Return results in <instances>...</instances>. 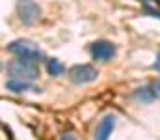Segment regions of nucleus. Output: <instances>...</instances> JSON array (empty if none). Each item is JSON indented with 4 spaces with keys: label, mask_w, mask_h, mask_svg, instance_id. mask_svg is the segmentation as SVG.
I'll use <instances>...</instances> for the list:
<instances>
[{
    "label": "nucleus",
    "mask_w": 160,
    "mask_h": 140,
    "mask_svg": "<svg viewBox=\"0 0 160 140\" xmlns=\"http://www.w3.org/2000/svg\"><path fill=\"white\" fill-rule=\"evenodd\" d=\"M143 2H147V0H143Z\"/></svg>",
    "instance_id": "14"
},
{
    "label": "nucleus",
    "mask_w": 160,
    "mask_h": 140,
    "mask_svg": "<svg viewBox=\"0 0 160 140\" xmlns=\"http://www.w3.org/2000/svg\"><path fill=\"white\" fill-rule=\"evenodd\" d=\"M97 77H99L97 69L89 64H78V65L71 67V71H69V79L75 84H89V82L97 80Z\"/></svg>",
    "instance_id": "4"
},
{
    "label": "nucleus",
    "mask_w": 160,
    "mask_h": 140,
    "mask_svg": "<svg viewBox=\"0 0 160 140\" xmlns=\"http://www.w3.org/2000/svg\"><path fill=\"white\" fill-rule=\"evenodd\" d=\"M132 97L138 103H153L158 97V93H157V88L155 86H143V88H138L136 92L132 93Z\"/></svg>",
    "instance_id": "8"
},
{
    "label": "nucleus",
    "mask_w": 160,
    "mask_h": 140,
    "mask_svg": "<svg viewBox=\"0 0 160 140\" xmlns=\"http://www.w3.org/2000/svg\"><path fill=\"white\" fill-rule=\"evenodd\" d=\"M6 90H9V92H13V93H22V92H28V90L39 92V88L32 86L28 80H19V79H9L6 82Z\"/></svg>",
    "instance_id": "7"
},
{
    "label": "nucleus",
    "mask_w": 160,
    "mask_h": 140,
    "mask_svg": "<svg viewBox=\"0 0 160 140\" xmlns=\"http://www.w3.org/2000/svg\"><path fill=\"white\" fill-rule=\"evenodd\" d=\"M60 140H77L75 138V135H71V133H65V135H62Z\"/></svg>",
    "instance_id": "11"
},
{
    "label": "nucleus",
    "mask_w": 160,
    "mask_h": 140,
    "mask_svg": "<svg viewBox=\"0 0 160 140\" xmlns=\"http://www.w3.org/2000/svg\"><path fill=\"white\" fill-rule=\"evenodd\" d=\"M158 2H160V0H158Z\"/></svg>",
    "instance_id": "15"
},
{
    "label": "nucleus",
    "mask_w": 160,
    "mask_h": 140,
    "mask_svg": "<svg viewBox=\"0 0 160 140\" xmlns=\"http://www.w3.org/2000/svg\"><path fill=\"white\" fill-rule=\"evenodd\" d=\"M155 88H157V90H158V92H160V80H158V82H157V84H155Z\"/></svg>",
    "instance_id": "13"
},
{
    "label": "nucleus",
    "mask_w": 160,
    "mask_h": 140,
    "mask_svg": "<svg viewBox=\"0 0 160 140\" xmlns=\"http://www.w3.org/2000/svg\"><path fill=\"white\" fill-rule=\"evenodd\" d=\"M89 54H91L93 60L108 62V60H112L116 56V45L110 43V41H104V39L95 41V43H91V47H89Z\"/></svg>",
    "instance_id": "5"
},
{
    "label": "nucleus",
    "mask_w": 160,
    "mask_h": 140,
    "mask_svg": "<svg viewBox=\"0 0 160 140\" xmlns=\"http://www.w3.org/2000/svg\"><path fill=\"white\" fill-rule=\"evenodd\" d=\"M155 69H157V71H160V52L157 54V62H155Z\"/></svg>",
    "instance_id": "12"
},
{
    "label": "nucleus",
    "mask_w": 160,
    "mask_h": 140,
    "mask_svg": "<svg viewBox=\"0 0 160 140\" xmlns=\"http://www.w3.org/2000/svg\"><path fill=\"white\" fill-rule=\"evenodd\" d=\"M145 13H147V15H151V17H158V19H160V11L153 9V8H149V6H145Z\"/></svg>",
    "instance_id": "10"
},
{
    "label": "nucleus",
    "mask_w": 160,
    "mask_h": 140,
    "mask_svg": "<svg viewBox=\"0 0 160 140\" xmlns=\"http://www.w3.org/2000/svg\"><path fill=\"white\" fill-rule=\"evenodd\" d=\"M8 50H9L13 56H17V58L28 60V62H36V64L43 58L41 50L34 45L32 41H28V39H17V41H11V43L8 45Z\"/></svg>",
    "instance_id": "2"
},
{
    "label": "nucleus",
    "mask_w": 160,
    "mask_h": 140,
    "mask_svg": "<svg viewBox=\"0 0 160 140\" xmlns=\"http://www.w3.org/2000/svg\"><path fill=\"white\" fill-rule=\"evenodd\" d=\"M17 13H19V19L24 24H34V23L39 21L41 8L34 0H19L17 2Z\"/></svg>",
    "instance_id": "3"
},
{
    "label": "nucleus",
    "mask_w": 160,
    "mask_h": 140,
    "mask_svg": "<svg viewBox=\"0 0 160 140\" xmlns=\"http://www.w3.org/2000/svg\"><path fill=\"white\" fill-rule=\"evenodd\" d=\"M45 65H47V73H48L50 77H60V75L65 71V65H63L58 58H48Z\"/></svg>",
    "instance_id": "9"
},
{
    "label": "nucleus",
    "mask_w": 160,
    "mask_h": 140,
    "mask_svg": "<svg viewBox=\"0 0 160 140\" xmlns=\"http://www.w3.org/2000/svg\"><path fill=\"white\" fill-rule=\"evenodd\" d=\"M8 71H9L11 79L28 80V82L34 80V79H38V75H39V69L36 67V62H28V60H22V58L13 60L8 65Z\"/></svg>",
    "instance_id": "1"
},
{
    "label": "nucleus",
    "mask_w": 160,
    "mask_h": 140,
    "mask_svg": "<svg viewBox=\"0 0 160 140\" xmlns=\"http://www.w3.org/2000/svg\"><path fill=\"white\" fill-rule=\"evenodd\" d=\"M114 129H116V116L108 114V116H104L99 122V125L95 129V138L93 140H108L110 135L114 133Z\"/></svg>",
    "instance_id": "6"
}]
</instances>
